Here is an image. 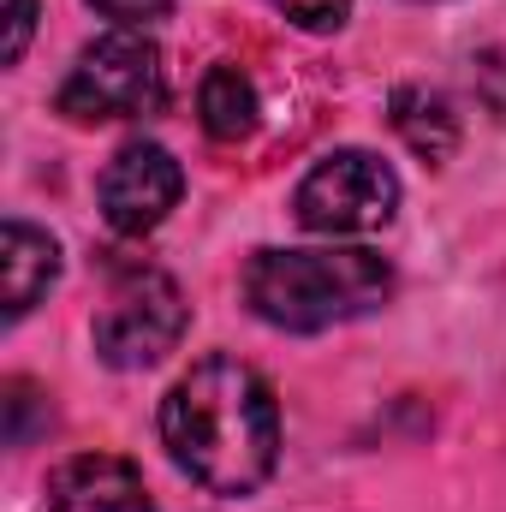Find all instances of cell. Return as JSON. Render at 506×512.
Listing matches in <instances>:
<instances>
[{
  "mask_svg": "<svg viewBox=\"0 0 506 512\" xmlns=\"http://www.w3.org/2000/svg\"><path fill=\"white\" fill-rule=\"evenodd\" d=\"M36 399H42V393L30 382H6V441H12V447H30V435H36V423H30Z\"/></svg>",
  "mask_w": 506,
  "mask_h": 512,
  "instance_id": "cell-12",
  "label": "cell"
},
{
  "mask_svg": "<svg viewBox=\"0 0 506 512\" xmlns=\"http://www.w3.org/2000/svg\"><path fill=\"white\" fill-rule=\"evenodd\" d=\"M387 298H393V262L364 245L256 251L245 268V304L286 334H322L334 322H358Z\"/></svg>",
  "mask_w": 506,
  "mask_h": 512,
  "instance_id": "cell-2",
  "label": "cell"
},
{
  "mask_svg": "<svg viewBox=\"0 0 506 512\" xmlns=\"http://www.w3.org/2000/svg\"><path fill=\"white\" fill-rule=\"evenodd\" d=\"M179 191H185V173L173 161V149L161 143H126L108 173H102V215L114 233L143 239L155 233L173 209H179Z\"/></svg>",
  "mask_w": 506,
  "mask_h": 512,
  "instance_id": "cell-6",
  "label": "cell"
},
{
  "mask_svg": "<svg viewBox=\"0 0 506 512\" xmlns=\"http://www.w3.org/2000/svg\"><path fill=\"white\" fill-rule=\"evenodd\" d=\"M60 280V245L30 227V221H6L0 233V286H6V316H30L36 298Z\"/></svg>",
  "mask_w": 506,
  "mask_h": 512,
  "instance_id": "cell-8",
  "label": "cell"
},
{
  "mask_svg": "<svg viewBox=\"0 0 506 512\" xmlns=\"http://www.w3.org/2000/svg\"><path fill=\"white\" fill-rule=\"evenodd\" d=\"M167 96V66L161 48L143 30H108L96 42H84V54L72 60L66 84H60V114L78 126H108V120H143L155 114Z\"/></svg>",
  "mask_w": 506,
  "mask_h": 512,
  "instance_id": "cell-3",
  "label": "cell"
},
{
  "mask_svg": "<svg viewBox=\"0 0 506 512\" xmlns=\"http://www.w3.org/2000/svg\"><path fill=\"white\" fill-rule=\"evenodd\" d=\"M90 6H96L102 18H114L120 30H137L143 18H161V12H167L173 0H90Z\"/></svg>",
  "mask_w": 506,
  "mask_h": 512,
  "instance_id": "cell-14",
  "label": "cell"
},
{
  "mask_svg": "<svg viewBox=\"0 0 506 512\" xmlns=\"http://www.w3.org/2000/svg\"><path fill=\"white\" fill-rule=\"evenodd\" d=\"M185 292L161 268H120L102 310H96V358L114 370H149L161 364L185 334Z\"/></svg>",
  "mask_w": 506,
  "mask_h": 512,
  "instance_id": "cell-4",
  "label": "cell"
},
{
  "mask_svg": "<svg viewBox=\"0 0 506 512\" xmlns=\"http://www.w3.org/2000/svg\"><path fill=\"white\" fill-rule=\"evenodd\" d=\"M393 131H399L429 167H441V161L459 149V120H453V108H447L435 90H399V96H393Z\"/></svg>",
  "mask_w": 506,
  "mask_h": 512,
  "instance_id": "cell-9",
  "label": "cell"
},
{
  "mask_svg": "<svg viewBox=\"0 0 506 512\" xmlns=\"http://www.w3.org/2000/svg\"><path fill=\"white\" fill-rule=\"evenodd\" d=\"M48 507L54 512H155L143 471L114 453H78L48 471Z\"/></svg>",
  "mask_w": 506,
  "mask_h": 512,
  "instance_id": "cell-7",
  "label": "cell"
},
{
  "mask_svg": "<svg viewBox=\"0 0 506 512\" xmlns=\"http://www.w3.org/2000/svg\"><path fill=\"white\" fill-rule=\"evenodd\" d=\"M399 209V173L370 155V149H334L322 155L298 191H292V215L298 227L322 233V239H352V233H376Z\"/></svg>",
  "mask_w": 506,
  "mask_h": 512,
  "instance_id": "cell-5",
  "label": "cell"
},
{
  "mask_svg": "<svg viewBox=\"0 0 506 512\" xmlns=\"http://www.w3.org/2000/svg\"><path fill=\"white\" fill-rule=\"evenodd\" d=\"M197 114H203V131L215 143H239L245 131L256 126V84L251 72L239 66H215L197 90Z\"/></svg>",
  "mask_w": 506,
  "mask_h": 512,
  "instance_id": "cell-10",
  "label": "cell"
},
{
  "mask_svg": "<svg viewBox=\"0 0 506 512\" xmlns=\"http://www.w3.org/2000/svg\"><path fill=\"white\" fill-rule=\"evenodd\" d=\"M30 30H36V0H6V48H0V60H6V66H18V60H24Z\"/></svg>",
  "mask_w": 506,
  "mask_h": 512,
  "instance_id": "cell-13",
  "label": "cell"
},
{
  "mask_svg": "<svg viewBox=\"0 0 506 512\" xmlns=\"http://www.w3.org/2000/svg\"><path fill=\"white\" fill-rule=\"evenodd\" d=\"M274 12H286L298 30H310V36H328V30H340L346 18H352V0H268Z\"/></svg>",
  "mask_w": 506,
  "mask_h": 512,
  "instance_id": "cell-11",
  "label": "cell"
},
{
  "mask_svg": "<svg viewBox=\"0 0 506 512\" xmlns=\"http://www.w3.org/2000/svg\"><path fill=\"white\" fill-rule=\"evenodd\" d=\"M161 441L173 465L209 495H256L280 465L274 387L239 358H203L161 399Z\"/></svg>",
  "mask_w": 506,
  "mask_h": 512,
  "instance_id": "cell-1",
  "label": "cell"
}]
</instances>
